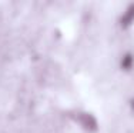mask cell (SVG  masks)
Returning <instances> with one entry per match:
<instances>
[{
	"mask_svg": "<svg viewBox=\"0 0 134 133\" xmlns=\"http://www.w3.org/2000/svg\"><path fill=\"white\" fill-rule=\"evenodd\" d=\"M117 67L121 73L130 75L134 72V52L133 50H124L119 55L117 59Z\"/></svg>",
	"mask_w": 134,
	"mask_h": 133,
	"instance_id": "3",
	"label": "cell"
},
{
	"mask_svg": "<svg viewBox=\"0 0 134 133\" xmlns=\"http://www.w3.org/2000/svg\"><path fill=\"white\" fill-rule=\"evenodd\" d=\"M71 122L84 133H98L101 129L100 119L97 115L86 109H74L70 113Z\"/></svg>",
	"mask_w": 134,
	"mask_h": 133,
	"instance_id": "1",
	"label": "cell"
},
{
	"mask_svg": "<svg viewBox=\"0 0 134 133\" xmlns=\"http://www.w3.org/2000/svg\"><path fill=\"white\" fill-rule=\"evenodd\" d=\"M127 106H129V110L134 115V96H131L129 100H127Z\"/></svg>",
	"mask_w": 134,
	"mask_h": 133,
	"instance_id": "4",
	"label": "cell"
},
{
	"mask_svg": "<svg viewBox=\"0 0 134 133\" xmlns=\"http://www.w3.org/2000/svg\"><path fill=\"white\" fill-rule=\"evenodd\" d=\"M117 26L120 30L127 31L134 27V2H130L120 10L117 16Z\"/></svg>",
	"mask_w": 134,
	"mask_h": 133,
	"instance_id": "2",
	"label": "cell"
}]
</instances>
